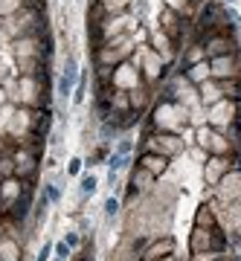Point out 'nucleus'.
Returning <instances> with one entry per match:
<instances>
[{
    "instance_id": "nucleus-1",
    "label": "nucleus",
    "mask_w": 241,
    "mask_h": 261,
    "mask_svg": "<svg viewBox=\"0 0 241 261\" xmlns=\"http://www.w3.org/2000/svg\"><path fill=\"white\" fill-rule=\"evenodd\" d=\"M93 189H96V180H93V177H84V180H82V192H84V195H90Z\"/></svg>"
},
{
    "instance_id": "nucleus-3",
    "label": "nucleus",
    "mask_w": 241,
    "mask_h": 261,
    "mask_svg": "<svg viewBox=\"0 0 241 261\" xmlns=\"http://www.w3.org/2000/svg\"><path fill=\"white\" fill-rule=\"evenodd\" d=\"M56 252H58V258H64V255H67V244H58Z\"/></svg>"
},
{
    "instance_id": "nucleus-2",
    "label": "nucleus",
    "mask_w": 241,
    "mask_h": 261,
    "mask_svg": "<svg viewBox=\"0 0 241 261\" xmlns=\"http://www.w3.org/2000/svg\"><path fill=\"white\" fill-rule=\"evenodd\" d=\"M113 212H116V200H108V203H105V215L113 218Z\"/></svg>"
}]
</instances>
